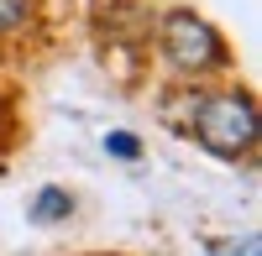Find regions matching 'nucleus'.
Masks as SVG:
<instances>
[{
    "label": "nucleus",
    "instance_id": "1",
    "mask_svg": "<svg viewBox=\"0 0 262 256\" xmlns=\"http://www.w3.org/2000/svg\"><path fill=\"white\" fill-rule=\"evenodd\" d=\"M189 131L194 141L215 157H247L257 146V99L247 89H215V94H200L194 99V115H189Z\"/></svg>",
    "mask_w": 262,
    "mask_h": 256
},
{
    "label": "nucleus",
    "instance_id": "2",
    "mask_svg": "<svg viewBox=\"0 0 262 256\" xmlns=\"http://www.w3.org/2000/svg\"><path fill=\"white\" fill-rule=\"evenodd\" d=\"M158 53L168 58V68L184 73V79H205V73H226L231 68L226 37L215 32L200 11H184V6L163 11V21H158Z\"/></svg>",
    "mask_w": 262,
    "mask_h": 256
},
{
    "label": "nucleus",
    "instance_id": "3",
    "mask_svg": "<svg viewBox=\"0 0 262 256\" xmlns=\"http://www.w3.org/2000/svg\"><path fill=\"white\" fill-rule=\"evenodd\" d=\"M37 11H42V0H0V47L27 37L37 27Z\"/></svg>",
    "mask_w": 262,
    "mask_h": 256
},
{
    "label": "nucleus",
    "instance_id": "4",
    "mask_svg": "<svg viewBox=\"0 0 262 256\" xmlns=\"http://www.w3.org/2000/svg\"><path fill=\"white\" fill-rule=\"evenodd\" d=\"M69 215H74L69 188H42V194L32 199V220L37 225H58V220H69Z\"/></svg>",
    "mask_w": 262,
    "mask_h": 256
},
{
    "label": "nucleus",
    "instance_id": "5",
    "mask_svg": "<svg viewBox=\"0 0 262 256\" xmlns=\"http://www.w3.org/2000/svg\"><path fill=\"white\" fill-rule=\"evenodd\" d=\"M105 152L121 157V162H137V157H142V141L126 136V131H111V136H105Z\"/></svg>",
    "mask_w": 262,
    "mask_h": 256
},
{
    "label": "nucleus",
    "instance_id": "6",
    "mask_svg": "<svg viewBox=\"0 0 262 256\" xmlns=\"http://www.w3.org/2000/svg\"><path fill=\"white\" fill-rule=\"evenodd\" d=\"M205 256H262V246H257V236H242V241H215Z\"/></svg>",
    "mask_w": 262,
    "mask_h": 256
},
{
    "label": "nucleus",
    "instance_id": "7",
    "mask_svg": "<svg viewBox=\"0 0 262 256\" xmlns=\"http://www.w3.org/2000/svg\"><path fill=\"white\" fill-rule=\"evenodd\" d=\"M11 136H16V105L11 94H0V146H11Z\"/></svg>",
    "mask_w": 262,
    "mask_h": 256
}]
</instances>
